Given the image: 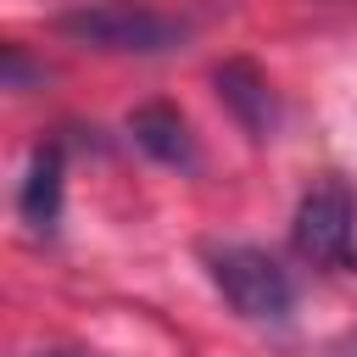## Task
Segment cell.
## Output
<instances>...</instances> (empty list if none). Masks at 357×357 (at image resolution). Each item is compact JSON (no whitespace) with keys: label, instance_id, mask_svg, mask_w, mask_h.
<instances>
[{"label":"cell","instance_id":"obj_2","mask_svg":"<svg viewBox=\"0 0 357 357\" xmlns=\"http://www.w3.org/2000/svg\"><path fill=\"white\" fill-rule=\"evenodd\" d=\"M206 273L218 296L245 318V324H290L296 312V273L262 251V245H212Z\"/></svg>","mask_w":357,"mask_h":357},{"label":"cell","instance_id":"obj_6","mask_svg":"<svg viewBox=\"0 0 357 357\" xmlns=\"http://www.w3.org/2000/svg\"><path fill=\"white\" fill-rule=\"evenodd\" d=\"M212 84H218V100L229 106V117H234L251 139H268V134H273V123H279V100H273V84L262 78L257 61L234 56V61H223V67L212 73Z\"/></svg>","mask_w":357,"mask_h":357},{"label":"cell","instance_id":"obj_1","mask_svg":"<svg viewBox=\"0 0 357 357\" xmlns=\"http://www.w3.org/2000/svg\"><path fill=\"white\" fill-rule=\"evenodd\" d=\"M56 33L89 50H112V56H167L184 45L190 28L145 0H73L56 17Z\"/></svg>","mask_w":357,"mask_h":357},{"label":"cell","instance_id":"obj_4","mask_svg":"<svg viewBox=\"0 0 357 357\" xmlns=\"http://www.w3.org/2000/svg\"><path fill=\"white\" fill-rule=\"evenodd\" d=\"M61 190H67V139L50 134V139L33 145L22 190H17V212H22V223L33 234H56V223H61Z\"/></svg>","mask_w":357,"mask_h":357},{"label":"cell","instance_id":"obj_3","mask_svg":"<svg viewBox=\"0 0 357 357\" xmlns=\"http://www.w3.org/2000/svg\"><path fill=\"white\" fill-rule=\"evenodd\" d=\"M290 251L312 268L357 273V195L346 178H318L290 218Z\"/></svg>","mask_w":357,"mask_h":357},{"label":"cell","instance_id":"obj_5","mask_svg":"<svg viewBox=\"0 0 357 357\" xmlns=\"http://www.w3.org/2000/svg\"><path fill=\"white\" fill-rule=\"evenodd\" d=\"M128 139H134L151 162H162V167H178V173H195V167H201L195 128H190V117H184L178 106H167V100H145V106L128 117Z\"/></svg>","mask_w":357,"mask_h":357},{"label":"cell","instance_id":"obj_7","mask_svg":"<svg viewBox=\"0 0 357 357\" xmlns=\"http://www.w3.org/2000/svg\"><path fill=\"white\" fill-rule=\"evenodd\" d=\"M329 357H357V329H351V335H340V340L329 346Z\"/></svg>","mask_w":357,"mask_h":357},{"label":"cell","instance_id":"obj_8","mask_svg":"<svg viewBox=\"0 0 357 357\" xmlns=\"http://www.w3.org/2000/svg\"><path fill=\"white\" fill-rule=\"evenodd\" d=\"M39 357H89V351H39Z\"/></svg>","mask_w":357,"mask_h":357}]
</instances>
